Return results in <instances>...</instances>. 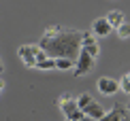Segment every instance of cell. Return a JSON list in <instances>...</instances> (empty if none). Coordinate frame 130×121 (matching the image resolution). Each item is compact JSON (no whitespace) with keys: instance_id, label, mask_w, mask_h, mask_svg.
<instances>
[{"instance_id":"obj_14","label":"cell","mask_w":130,"mask_h":121,"mask_svg":"<svg viewBox=\"0 0 130 121\" xmlns=\"http://www.w3.org/2000/svg\"><path fill=\"white\" fill-rule=\"evenodd\" d=\"M120 89H122L124 93H128V96H130V70L120 79Z\"/></svg>"},{"instance_id":"obj_23","label":"cell","mask_w":130,"mask_h":121,"mask_svg":"<svg viewBox=\"0 0 130 121\" xmlns=\"http://www.w3.org/2000/svg\"><path fill=\"white\" fill-rule=\"evenodd\" d=\"M66 121H68V119H66Z\"/></svg>"},{"instance_id":"obj_12","label":"cell","mask_w":130,"mask_h":121,"mask_svg":"<svg viewBox=\"0 0 130 121\" xmlns=\"http://www.w3.org/2000/svg\"><path fill=\"white\" fill-rule=\"evenodd\" d=\"M56 68L58 70H75V62L73 59H66V57H58L56 59Z\"/></svg>"},{"instance_id":"obj_1","label":"cell","mask_w":130,"mask_h":121,"mask_svg":"<svg viewBox=\"0 0 130 121\" xmlns=\"http://www.w3.org/2000/svg\"><path fill=\"white\" fill-rule=\"evenodd\" d=\"M81 32L77 30H62L60 34H56L53 38H41L39 47L47 53V57H66V59H77L81 51Z\"/></svg>"},{"instance_id":"obj_4","label":"cell","mask_w":130,"mask_h":121,"mask_svg":"<svg viewBox=\"0 0 130 121\" xmlns=\"http://www.w3.org/2000/svg\"><path fill=\"white\" fill-rule=\"evenodd\" d=\"M81 49L94 59L100 55V45H98V41H96V36L92 32H83V36H81Z\"/></svg>"},{"instance_id":"obj_8","label":"cell","mask_w":130,"mask_h":121,"mask_svg":"<svg viewBox=\"0 0 130 121\" xmlns=\"http://www.w3.org/2000/svg\"><path fill=\"white\" fill-rule=\"evenodd\" d=\"M124 119H126V108L122 104H115L109 113H105V117L100 121H124Z\"/></svg>"},{"instance_id":"obj_19","label":"cell","mask_w":130,"mask_h":121,"mask_svg":"<svg viewBox=\"0 0 130 121\" xmlns=\"http://www.w3.org/2000/svg\"><path fill=\"white\" fill-rule=\"evenodd\" d=\"M81 121H94V119H90V117H83V119H81Z\"/></svg>"},{"instance_id":"obj_15","label":"cell","mask_w":130,"mask_h":121,"mask_svg":"<svg viewBox=\"0 0 130 121\" xmlns=\"http://www.w3.org/2000/svg\"><path fill=\"white\" fill-rule=\"evenodd\" d=\"M60 32H62L60 26H47V28H45V34H43V38H53L56 34H60Z\"/></svg>"},{"instance_id":"obj_10","label":"cell","mask_w":130,"mask_h":121,"mask_svg":"<svg viewBox=\"0 0 130 121\" xmlns=\"http://www.w3.org/2000/svg\"><path fill=\"white\" fill-rule=\"evenodd\" d=\"M105 19L109 21V26H111L113 30H117L120 26H124V24H126V19H124V13H122V11H111V13L107 15Z\"/></svg>"},{"instance_id":"obj_3","label":"cell","mask_w":130,"mask_h":121,"mask_svg":"<svg viewBox=\"0 0 130 121\" xmlns=\"http://www.w3.org/2000/svg\"><path fill=\"white\" fill-rule=\"evenodd\" d=\"M39 51H41L39 45H24V47H19L17 55L28 68H36V53Z\"/></svg>"},{"instance_id":"obj_17","label":"cell","mask_w":130,"mask_h":121,"mask_svg":"<svg viewBox=\"0 0 130 121\" xmlns=\"http://www.w3.org/2000/svg\"><path fill=\"white\" fill-rule=\"evenodd\" d=\"M83 117H85V115H83V111H75V113L70 115V117H66V119H68V121H81Z\"/></svg>"},{"instance_id":"obj_6","label":"cell","mask_w":130,"mask_h":121,"mask_svg":"<svg viewBox=\"0 0 130 121\" xmlns=\"http://www.w3.org/2000/svg\"><path fill=\"white\" fill-rule=\"evenodd\" d=\"M58 106H60V111L66 115V117H70L75 111H79V108H77V102H75V98L70 96V93H62L60 100H58Z\"/></svg>"},{"instance_id":"obj_21","label":"cell","mask_w":130,"mask_h":121,"mask_svg":"<svg viewBox=\"0 0 130 121\" xmlns=\"http://www.w3.org/2000/svg\"><path fill=\"white\" fill-rule=\"evenodd\" d=\"M128 111H130V102H128Z\"/></svg>"},{"instance_id":"obj_7","label":"cell","mask_w":130,"mask_h":121,"mask_svg":"<svg viewBox=\"0 0 130 121\" xmlns=\"http://www.w3.org/2000/svg\"><path fill=\"white\" fill-rule=\"evenodd\" d=\"M111 26H109V21H107L105 17H100V19H96L94 24H92V34H94L96 38L98 36H107V34H111Z\"/></svg>"},{"instance_id":"obj_22","label":"cell","mask_w":130,"mask_h":121,"mask_svg":"<svg viewBox=\"0 0 130 121\" xmlns=\"http://www.w3.org/2000/svg\"><path fill=\"white\" fill-rule=\"evenodd\" d=\"M124 121H126V119H124Z\"/></svg>"},{"instance_id":"obj_13","label":"cell","mask_w":130,"mask_h":121,"mask_svg":"<svg viewBox=\"0 0 130 121\" xmlns=\"http://www.w3.org/2000/svg\"><path fill=\"white\" fill-rule=\"evenodd\" d=\"M36 68L39 70H51V68H56V59L53 57H45V59H41V62L36 64Z\"/></svg>"},{"instance_id":"obj_11","label":"cell","mask_w":130,"mask_h":121,"mask_svg":"<svg viewBox=\"0 0 130 121\" xmlns=\"http://www.w3.org/2000/svg\"><path fill=\"white\" fill-rule=\"evenodd\" d=\"M75 102H77V108H79V111H85V108L94 102V98H92L88 91H83V93H79V96L75 98Z\"/></svg>"},{"instance_id":"obj_20","label":"cell","mask_w":130,"mask_h":121,"mask_svg":"<svg viewBox=\"0 0 130 121\" xmlns=\"http://www.w3.org/2000/svg\"><path fill=\"white\" fill-rule=\"evenodd\" d=\"M2 68H4V64H2V59H0V72H2Z\"/></svg>"},{"instance_id":"obj_18","label":"cell","mask_w":130,"mask_h":121,"mask_svg":"<svg viewBox=\"0 0 130 121\" xmlns=\"http://www.w3.org/2000/svg\"><path fill=\"white\" fill-rule=\"evenodd\" d=\"M2 87H4V81H2V79H0V91H2Z\"/></svg>"},{"instance_id":"obj_9","label":"cell","mask_w":130,"mask_h":121,"mask_svg":"<svg viewBox=\"0 0 130 121\" xmlns=\"http://www.w3.org/2000/svg\"><path fill=\"white\" fill-rule=\"evenodd\" d=\"M105 113H107V111H105V108H102L96 100H94V102H92L90 106L83 111V115H85V117H90V119H94V121H100L102 117H105Z\"/></svg>"},{"instance_id":"obj_2","label":"cell","mask_w":130,"mask_h":121,"mask_svg":"<svg viewBox=\"0 0 130 121\" xmlns=\"http://www.w3.org/2000/svg\"><path fill=\"white\" fill-rule=\"evenodd\" d=\"M94 62H96V59L90 57L88 53L81 49L79 55H77V59H75V70H73V74H75V76H83V74H88L90 70L94 68Z\"/></svg>"},{"instance_id":"obj_5","label":"cell","mask_w":130,"mask_h":121,"mask_svg":"<svg viewBox=\"0 0 130 121\" xmlns=\"http://www.w3.org/2000/svg\"><path fill=\"white\" fill-rule=\"evenodd\" d=\"M96 87H98V91L102 96H115V93L120 91V81L111 79V76H100Z\"/></svg>"},{"instance_id":"obj_16","label":"cell","mask_w":130,"mask_h":121,"mask_svg":"<svg viewBox=\"0 0 130 121\" xmlns=\"http://www.w3.org/2000/svg\"><path fill=\"white\" fill-rule=\"evenodd\" d=\"M115 32H117V36H120V38H130V24L126 21V24L120 26V28H117Z\"/></svg>"}]
</instances>
